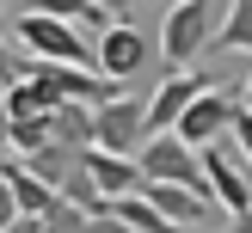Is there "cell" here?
<instances>
[{
    "label": "cell",
    "mask_w": 252,
    "mask_h": 233,
    "mask_svg": "<svg viewBox=\"0 0 252 233\" xmlns=\"http://www.w3.org/2000/svg\"><path fill=\"white\" fill-rule=\"evenodd\" d=\"M148 178H166V184H209L203 178V147H191L179 129H154L142 147H135Z\"/></svg>",
    "instance_id": "cell-3"
},
{
    "label": "cell",
    "mask_w": 252,
    "mask_h": 233,
    "mask_svg": "<svg viewBox=\"0 0 252 233\" xmlns=\"http://www.w3.org/2000/svg\"><path fill=\"white\" fill-rule=\"evenodd\" d=\"M154 55V43H148L142 31H135L129 19H111L105 37H98V68L111 74V80H129V74H142V61Z\"/></svg>",
    "instance_id": "cell-8"
},
{
    "label": "cell",
    "mask_w": 252,
    "mask_h": 233,
    "mask_svg": "<svg viewBox=\"0 0 252 233\" xmlns=\"http://www.w3.org/2000/svg\"><path fill=\"white\" fill-rule=\"evenodd\" d=\"M37 12H56V19H74L80 31H93V25H111V12L98 6V0H31Z\"/></svg>",
    "instance_id": "cell-14"
},
{
    "label": "cell",
    "mask_w": 252,
    "mask_h": 233,
    "mask_svg": "<svg viewBox=\"0 0 252 233\" xmlns=\"http://www.w3.org/2000/svg\"><path fill=\"white\" fill-rule=\"evenodd\" d=\"M49 129H56V141H68V147H93V104H80V98L56 104L49 110Z\"/></svg>",
    "instance_id": "cell-13"
},
{
    "label": "cell",
    "mask_w": 252,
    "mask_h": 233,
    "mask_svg": "<svg viewBox=\"0 0 252 233\" xmlns=\"http://www.w3.org/2000/svg\"><path fill=\"white\" fill-rule=\"evenodd\" d=\"M221 12H228V0H172L166 25H160V68H191V61L209 55V43H216L221 31Z\"/></svg>",
    "instance_id": "cell-1"
},
{
    "label": "cell",
    "mask_w": 252,
    "mask_h": 233,
    "mask_svg": "<svg viewBox=\"0 0 252 233\" xmlns=\"http://www.w3.org/2000/svg\"><path fill=\"white\" fill-rule=\"evenodd\" d=\"M0 172H6V184H12V196H19V208H25V215H43V208H49V203L62 196V190H56L49 178H37V172L25 166V154L0 159Z\"/></svg>",
    "instance_id": "cell-10"
},
{
    "label": "cell",
    "mask_w": 252,
    "mask_h": 233,
    "mask_svg": "<svg viewBox=\"0 0 252 233\" xmlns=\"http://www.w3.org/2000/svg\"><path fill=\"white\" fill-rule=\"evenodd\" d=\"M25 166L37 172V178H49L62 190V184H68V172L80 166V147H68V141H56V135H49L43 147H31V154H25Z\"/></svg>",
    "instance_id": "cell-12"
},
{
    "label": "cell",
    "mask_w": 252,
    "mask_h": 233,
    "mask_svg": "<svg viewBox=\"0 0 252 233\" xmlns=\"http://www.w3.org/2000/svg\"><path fill=\"white\" fill-rule=\"evenodd\" d=\"M240 98H246V104H252V74H246V92H240Z\"/></svg>",
    "instance_id": "cell-23"
},
{
    "label": "cell",
    "mask_w": 252,
    "mask_h": 233,
    "mask_svg": "<svg viewBox=\"0 0 252 233\" xmlns=\"http://www.w3.org/2000/svg\"><path fill=\"white\" fill-rule=\"evenodd\" d=\"M12 37L25 43V55H43V61H80V68H98V49L86 43V31L74 19H56V12H37L25 6V19L12 25Z\"/></svg>",
    "instance_id": "cell-2"
},
{
    "label": "cell",
    "mask_w": 252,
    "mask_h": 233,
    "mask_svg": "<svg viewBox=\"0 0 252 233\" xmlns=\"http://www.w3.org/2000/svg\"><path fill=\"white\" fill-rule=\"evenodd\" d=\"M86 215H93V208H80L74 196H56V203L43 208V233H80Z\"/></svg>",
    "instance_id": "cell-16"
},
{
    "label": "cell",
    "mask_w": 252,
    "mask_h": 233,
    "mask_svg": "<svg viewBox=\"0 0 252 233\" xmlns=\"http://www.w3.org/2000/svg\"><path fill=\"white\" fill-rule=\"evenodd\" d=\"M221 233H252V203H246V208H234V215H228V227H221Z\"/></svg>",
    "instance_id": "cell-20"
},
{
    "label": "cell",
    "mask_w": 252,
    "mask_h": 233,
    "mask_svg": "<svg viewBox=\"0 0 252 233\" xmlns=\"http://www.w3.org/2000/svg\"><path fill=\"white\" fill-rule=\"evenodd\" d=\"M228 141H234V154H240V159H246V172H252V104H246V98H240V110H234Z\"/></svg>",
    "instance_id": "cell-17"
},
{
    "label": "cell",
    "mask_w": 252,
    "mask_h": 233,
    "mask_svg": "<svg viewBox=\"0 0 252 233\" xmlns=\"http://www.w3.org/2000/svg\"><path fill=\"white\" fill-rule=\"evenodd\" d=\"M0 233H43V215H12Z\"/></svg>",
    "instance_id": "cell-19"
},
{
    "label": "cell",
    "mask_w": 252,
    "mask_h": 233,
    "mask_svg": "<svg viewBox=\"0 0 252 233\" xmlns=\"http://www.w3.org/2000/svg\"><path fill=\"white\" fill-rule=\"evenodd\" d=\"M19 74H25V61H19V49H12V37L0 31V86H12Z\"/></svg>",
    "instance_id": "cell-18"
},
{
    "label": "cell",
    "mask_w": 252,
    "mask_h": 233,
    "mask_svg": "<svg viewBox=\"0 0 252 233\" xmlns=\"http://www.w3.org/2000/svg\"><path fill=\"white\" fill-rule=\"evenodd\" d=\"M80 166L93 172V184H98V196H129V190H142L148 184V172H142V159L135 154H111V147H86L80 154Z\"/></svg>",
    "instance_id": "cell-9"
},
{
    "label": "cell",
    "mask_w": 252,
    "mask_h": 233,
    "mask_svg": "<svg viewBox=\"0 0 252 233\" xmlns=\"http://www.w3.org/2000/svg\"><path fill=\"white\" fill-rule=\"evenodd\" d=\"M203 86H209V74H197V68H166L160 86H154V98H148V135H154V129H172V123L185 117V104H191Z\"/></svg>",
    "instance_id": "cell-7"
},
{
    "label": "cell",
    "mask_w": 252,
    "mask_h": 233,
    "mask_svg": "<svg viewBox=\"0 0 252 233\" xmlns=\"http://www.w3.org/2000/svg\"><path fill=\"white\" fill-rule=\"evenodd\" d=\"M148 141V104L129 92H111L105 104H93V147H111V154H135Z\"/></svg>",
    "instance_id": "cell-4"
},
{
    "label": "cell",
    "mask_w": 252,
    "mask_h": 233,
    "mask_svg": "<svg viewBox=\"0 0 252 233\" xmlns=\"http://www.w3.org/2000/svg\"><path fill=\"white\" fill-rule=\"evenodd\" d=\"M49 135H56V129H49V110H31V117H12V154H31V147H43L49 141Z\"/></svg>",
    "instance_id": "cell-15"
},
{
    "label": "cell",
    "mask_w": 252,
    "mask_h": 233,
    "mask_svg": "<svg viewBox=\"0 0 252 233\" xmlns=\"http://www.w3.org/2000/svg\"><path fill=\"white\" fill-rule=\"evenodd\" d=\"M6 6H12V0H0V12H6Z\"/></svg>",
    "instance_id": "cell-24"
},
{
    "label": "cell",
    "mask_w": 252,
    "mask_h": 233,
    "mask_svg": "<svg viewBox=\"0 0 252 233\" xmlns=\"http://www.w3.org/2000/svg\"><path fill=\"white\" fill-rule=\"evenodd\" d=\"M203 178H209V196H216L228 215L252 203V172H246V159L234 154V141H228V147L209 141V147H203Z\"/></svg>",
    "instance_id": "cell-6"
},
{
    "label": "cell",
    "mask_w": 252,
    "mask_h": 233,
    "mask_svg": "<svg viewBox=\"0 0 252 233\" xmlns=\"http://www.w3.org/2000/svg\"><path fill=\"white\" fill-rule=\"evenodd\" d=\"M6 141H12V110H6V86H0V154H6Z\"/></svg>",
    "instance_id": "cell-21"
},
{
    "label": "cell",
    "mask_w": 252,
    "mask_h": 233,
    "mask_svg": "<svg viewBox=\"0 0 252 233\" xmlns=\"http://www.w3.org/2000/svg\"><path fill=\"white\" fill-rule=\"evenodd\" d=\"M98 6H105L111 19H123V12H135V6H142V0H98Z\"/></svg>",
    "instance_id": "cell-22"
},
{
    "label": "cell",
    "mask_w": 252,
    "mask_h": 233,
    "mask_svg": "<svg viewBox=\"0 0 252 233\" xmlns=\"http://www.w3.org/2000/svg\"><path fill=\"white\" fill-rule=\"evenodd\" d=\"M209 55H252V0H228L221 31L209 43Z\"/></svg>",
    "instance_id": "cell-11"
},
{
    "label": "cell",
    "mask_w": 252,
    "mask_h": 233,
    "mask_svg": "<svg viewBox=\"0 0 252 233\" xmlns=\"http://www.w3.org/2000/svg\"><path fill=\"white\" fill-rule=\"evenodd\" d=\"M234 110H240V98H234V92H221V86H203V92L185 104V117L172 123V129H179L191 147H209V141H228Z\"/></svg>",
    "instance_id": "cell-5"
}]
</instances>
